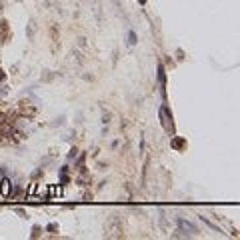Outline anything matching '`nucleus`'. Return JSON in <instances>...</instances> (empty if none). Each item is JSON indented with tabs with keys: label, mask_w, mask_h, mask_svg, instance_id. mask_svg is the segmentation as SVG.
Instances as JSON below:
<instances>
[{
	"label": "nucleus",
	"mask_w": 240,
	"mask_h": 240,
	"mask_svg": "<svg viewBox=\"0 0 240 240\" xmlns=\"http://www.w3.org/2000/svg\"><path fill=\"white\" fill-rule=\"evenodd\" d=\"M176 226H178V230L174 234V238H188V236H196L198 234V228L192 222L184 220V218H176Z\"/></svg>",
	"instance_id": "f257e3e1"
},
{
	"label": "nucleus",
	"mask_w": 240,
	"mask_h": 240,
	"mask_svg": "<svg viewBox=\"0 0 240 240\" xmlns=\"http://www.w3.org/2000/svg\"><path fill=\"white\" fill-rule=\"evenodd\" d=\"M158 116H160V124H162V128H164L168 134H172V132H174V120H172L170 108H168L166 104H162V106H160V110H158Z\"/></svg>",
	"instance_id": "f03ea898"
},
{
	"label": "nucleus",
	"mask_w": 240,
	"mask_h": 240,
	"mask_svg": "<svg viewBox=\"0 0 240 240\" xmlns=\"http://www.w3.org/2000/svg\"><path fill=\"white\" fill-rule=\"evenodd\" d=\"M10 190H12V180L8 176H2V180H0V194H2L4 198H8Z\"/></svg>",
	"instance_id": "7ed1b4c3"
},
{
	"label": "nucleus",
	"mask_w": 240,
	"mask_h": 240,
	"mask_svg": "<svg viewBox=\"0 0 240 240\" xmlns=\"http://www.w3.org/2000/svg\"><path fill=\"white\" fill-rule=\"evenodd\" d=\"M158 84L162 86V96L166 98V92H164V86H166V70L162 66V62L158 64Z\"/></svg>",
	"instance_id": "20e7f679"
},
{
	"label": "nucleus",
	"mask_w": 240,
	"mask_h": 240,
	"mask_svg": "<svg viewBox=\"0 0 240 240\" xmlns=\"http://www.w3.org/2000/svg\"><path fill=\"white\" fill-rule=\"evenodd\" d=\"M24 196V190L20 184H12V190H10V196L8 198H22Z\"/></svg>",
	"instance_id": "39448f33"
},
{
	"label": "nucleus",
	"mask_w": 240,
	"mask_h": 240,
	"mask_svg": "<svg viewBox=\"0 0 240 240\" xmlns=\"http://www.w3.org/2000/svg\"><path fill=\"white\" fill-rule=\"evenodd\" d=\"M200 220H202L204 224H206V226L210 228V230H214V232H220V234H222V230H220V226H216L214 222H210V220H208V218H206V216H202V214H200Z\"/></svg>",
	"instance_id": "423d86ee"
},
{
	"label": "nucleus",
	"mask_w": 240,
	"mask_h": 240,
	"mask_svg": "<svg viewBox=\"0 0 240 240\" xmlns=\"http://www.w3.org/2000/svg\"><path fill=\"white\" fill-rule=\"evenodd\" d=\"M84 162H86V154H84V152H82V154H80L78 158H76V162H74V166H76V168H78V170H82V168H84Z\"/></svg>",
	"instance_id": "0eeeda50"
},
{
	"label": "nucleus",
	"mask_w": 240,
	"mask_h": 240,
	"mask_svg": "<svg viewBox=\"0 0 240 240\" xmlns=\"http://www.w3.org/2000/svg\"><path fill=\"white\" fill-rule=\"evenodd\" d=\"M136 42H138V36H136V32H134V30H128V44L134 46Z\"/></svg>",
	"instance_id": "6e6552de"
},
{
	"label": "nucleus",
	"mask_w": 240,
	"mask_h": 240,
	"mask_svg": "<svg viewBox=\"0 0 240 240\" xmlns=\"http://www.w3.org/2000/svg\"><path fill=\"white\" fill-rule=\"evenodd\" d=\"M36 188H38V186H36V182H32L30 186H28V190L24 192V196H26V198H30L32 194H36Z\"/></svg>",
	"instance_id": "1a4fd4ad"
},
{
	"label": "nucleus",
	"mask_w": 240,
	"mask_h": 240,
	"mask_svg": "<svg viewBox=\"0 0 240 240\" xmlns=\"http://www.w3.org/2000/svg\"><path fill=\"white\" fill-rule=\"evenodd\" d=\"M32 34H34V20H30L28 26H26V36L32 38Z\"/></svg>",
	"instance_id": "9d476101"
},
{
	"label": "nucleus",
	"mask_w": 240,
	"mask_h": 240,
	"mask_svg": "<svg viewBox=\"0 0 240 240\" xmlns=\"http://www.w3.org/2000/svg\"><path fill=\"white\" fill-rule=\"evenodd\" d=\"M184 146H186V142H184V140H178V138L172 140V148H184Z\"/></svg>",
	"instance_id": "9b49d317"
},
{
	"label": "nucleus",
	"mask_w": 240,
	"mask_h": 240,
	"mask_svg": "<svg viewBox=\"0 0 240 240\" xmlns=\"http://www.w3.org/2000/svg\"><path fill=\"white\" fill-rule=\"evenodd\" d=\"M54 76H56V74H48V70H46V72L44 74H42V82H50V80H54Z\"/></svg>",
	"instance_id": "f8f14e48"
},
{
	"label": "nucleus",
	"mask_w": 240,
	"mask_h": 240,
	"mask_svg": "<svg viewBox=\"0 0 240 240\" xmlns=\"http://www.w3.org/2000/svg\"><path fill=\"white\" fill-rule=\"evenodd\" d=\"M58 228H60V226L56 224V222H50V224H48V226H46V230H48V232H52V234H54V232H58Z\"/></svg>",
	"instance_id": "ddd939ff"
},
{
	"label": "nucleus",
	"mask_w": 240,
	"mask_h": 240,
	"mask_svg": "<svg viewBox=\"0 0 240 240\" xmlns=\"http://www.w3.org/2000/svg\"><path fill=\"white\" fill-rule=\"evenodd\" d=\"M40 232H42V228H40V226H34V228H32V234H30V236H32V238H38V236H40Z\"/></svg>",
	"instance_id": "4468645a"
},
{
	"label": "nucleus",
	"mask_w": 240,
	"mask_h": 240,
	"mask_svg": "<svg viewBox=\"0 0 240 240\" xmlns=\"http://www.w3.org/2000/svg\"><path fill=\"white\" fill-rule=\"evenodd\" d=\"M74 60H76V62H78V64H82V52H80V50H74Z\"/></svg>",
	"instance_id": "2eb2a0df"
},
{
	"label": "nucleus",
	"mask_w": 240,
	"mask_h": 240,
	"mask_svg": "<svg viewBox=\"0 0 240 240\" xmlns=\"http://www.w3.org/2000/svg\"><path fill=\"white\" fill-rule=\"evenodd\" d=\"M64 120H66V118H64V116H58V118H56V120H54V122L50 124V126H52V128H56V126H60V124L64 122Z\"/></svg>",
	"instance_id": "dca6fc26"
},
{
	"label": "nucleus",
	"mask_w": 240,
	"mask_h": 240,
	"mask_svg": "<svg viewBox=\"0 0 240 240\" xmlns=\"http://www.w3.org/2000/svg\"><path fill=\"white\" fill-rule=\"evenodd\" d=\"M76 154H78V150H76L74 146H72V148H70V152L66 154V158H68V160H72V158H76Z\"/></svg>",
	"instance_id": "f3484780"
},
{
	"label": "nucleus",
	"mask_w": 240,
	"mask_h": 240,
	"mask_svg": "<svg viewBox=\"0 0 240 240\" xmlns=\"http://www.w3.org/2000/svg\"><path fill=\"white\" fill-rule=\"evenodd\" d=\"M6 94H8V86H6V84H4V86H0V98H4Z\"/></svg>",
	"instance_id": "a211bd4d"
},
{
	"label": "nucleus",
	"mask_w": 240,
	"mask_h": 240,
	"mask_svg": "<svg viewBox=\"0 0 240 240\" xmlns=\"http://www.w3.org/2000/svg\"><path fill=\"white\" fill-rule=\"evenodd\" d=\"M108 122H110V114H108V112H104V114H102V124L106 126Z\"/></svg>",
	"instance_id": "6ab92c4d"
},
{
	"label": "nucleus",
	"mask_w": 240,
	"mask_h": 240,
	"mask_svg": "<svg viewBox=\"0 0 240 240\" xmlns=\"http://www.w3.org/2000/svg\"><path fill=\"white\" fill-rule=\"evenodd\" d=\"M16 214H18L20 218H28V216H26V210H24V208H16Z\"/></svg>",
	"instance_id": "aec40b11"
},
{
	"label": "nucleus",
	"mask_w": 240,
	"mask_h": 240,
	"mask_svg": "<svg viewBox=\"0 0 240 240\" xmlns=\"http://www.w3.org/2000/svg\"><path fill=\"white\" fill-rule=\"evenodd\" d=\"M78 46H82V48L86 46V38H84V36H80V38H78Z\"/></svg>",
	"instance_id": "412c9836"
},
{
	"label": "nucleus",
	"mask_w": 240,
	"mask_h": 240,
	"mask_svg": "<svg viewBox=\"0 0 240 240\" xmlns=\"http://www.w3.org/2000/svg\"><path fill=\"white\" fill-rule=\"evenodd\" d=\"M42 176V170H36V172H32V180H36V178H40Z\"/></svg>",
	"instance_id": "4be33fe9"
},
{
	"label": "nucleus",
	"mask_w": 240,
	"mask_h": 240,
	"mask_svg": "<svg viewBox=\"0 0 240 240\" xmlns=\"http://www.w3.org/2000/svg\"><path fill=\"white\" fill-rule=\"evenodd\" d=\"M4 78H6V74H4V70H2V68H0V84H2V82H4Z\"/></svg>",
	"instance_id": "5701e85b"
},
{
	"label": "nucleus",
	"mask_w": 240,
	"mask_h": 240,
	"mask_svg": "<svg viewBox=\"0 0 240 240\" xmlns=\"http://www.w3.org/2000/svg\"><path fill=\"white\" fill-rule=\"evenodd\" d=\"M176 56H178L180 60H184V52H182V50H178V52H176Z\"/></svg>",
	"instance_id": "b1692460"
},
{
	"label": "nucleus",
	"mask_w": 240,
	"mask_h": 240,
	"mask_svg": "<svg viewBox=\"0 0 240 240\" xmlns=\"http://www.w3.org/2000/svg\"><path fill=\"white\" fill-rule=\"evenodd\" d=\"M138 2H140V4H146V0H138Z\"/></svg>",
	"instance_id": "393cba45"
},
{
	"label": "nucleus",
	"mask_w": 240,
	"mask_h": 240,
	"mask_svg": "<svg viewBox=\"0 0 240 240\" xmlns=\"http://www.w3.org/2000/svg\"><path fill=\"white\" fill-rule=\"evenodd\" d=\"M2 4H4V2H2V0H0V6H2Z\"/></svg>",
	"instance_id": "a878e982"
}]
</instances>
